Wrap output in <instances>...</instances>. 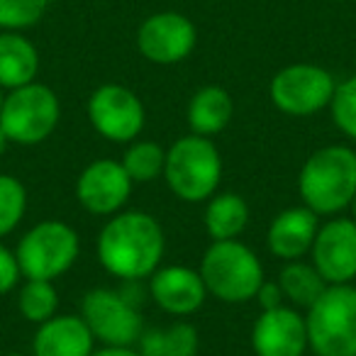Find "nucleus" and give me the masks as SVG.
<instances>
[{
  "label": "nucleus",
  "mask_w": 356,
  "mask_h": 356,
  "mask_svg": "<svg viewBox=\"0 0 356 356\" xmlns=\"http://www.w3.org/2000/svg\"><path fill=\"white\" fill-rule=\"evenodd\" d=\"M132 178L118 159H95L76 181V200L83 210L98 218H113L124 210L132 195Z\"/></svg>",
  "instance_id": "nucleus-12"
},
{
  "label": "nucleus",
  "mask_w": 356,
  "mask_h": 356,
  "mask_svg": "<svg viewBox=\"0 0 356 356\" xmlns=\"http://www.w3.org/2000/svg\"><path fill=\"white\" fill-rule=\"evenodd\" d=\"M298 193L315 215H337L356 198V152L327 144L305 159L298 173Z\"/></svg>",
  "instance_id": "nucleus-2"
},
{
  "label": "nucleus",
  "mask_w": 356,
  "mask_h": 356,
  "mask_svg": "<svg viewBox=\"0 0 356 356\" xmlns=\"http://www.w3.org/2000/svg\"><path fill=\"white\" fill-rule=\"evenodd\" d=\"M337 81L327 69L315 64L283 66L268 86V98L276 110L293 118H310L330 108Z\"/></svg>",
  "instance_id": "nucleus-9"
},
{
  "label": "nucleus",
  "mask_w": 356,
  "mask_h": 356,
  "mask_svg": "<svg viewBox=\"0 0 356 356\" xmlns=\"http://www.w3.org/2000/svg\"><path fill=\"white\" fill-rule=\"evenodd\" d=\"M147 281L149 298L173 317L195 315L208 298L203 276L191 266H159Z\"/></svg>",
  "instance_id": "nucleus-15"
},
{
  "label": "nucleus",
  "mask_w": 356,
  "mask_h": 356,
  "mask_svg": "<svg viewBox=\"0 0 356 356\" xmlns=\"http://www.w3.org/2000/svg\"><path fill=\"white\" fill-rule=\"evenodd\" d=\"M205 232L213 242L225 239H239V234L249 225V205L237 193H215L210 200H205Z\"/></svg>",
  "instance_id": "nucleus-20"
},
{
  "label": "nucleus",
  "mask_w": 356,
  "mask_h": 356,
  "mask_svg": "<svg viewBox=\"0 0 356 356\" xmlns=\"http://www.w3.org/2000/svg\"><path fill=\"white\" fill-rule=\"evenodd\" d=\"M90 356H139V351L134 346H103V349H95Z\"/></svg>",
  "instance_id": "nucleus-30"
},
{
  "label": "nucleus",
  "mask_w": 356,
  "mask_h": 356,
  "mask_svg": "<svg viewBox=\"0 0 356 356\" xmlns=\"http://www.w3.org/2000/svg\"><path fill=\"white\" fill-rule=\"evenodd\" d=\"M252 349L257 356H302L310 349L305 315L293 305L261 310L252 327Z\"/></svg>",
  "instance_id": "nucleus-14"
},
{
  "label": "nucleus",
  "mask_w": 356,
  "mask_h": 356,
  "mask_svg": "<svg viewBox=\"0 0 356 356\" xmlns=\"http://www.w3.org/2000/svg\"><path fill=\"white\" fill-rule=\"evenodd\" d=\"M198 44V30L181 13H154L139 25L137 49L147 61L159 66H171L188 59Z\"/></svg>",
  "instance_id": "nucleus-11"
},
{
  "label": "nucleus",
  "mask_w": 356,
  "mask_h": 356,
  "mask_svg": "<svg viewBox=\"0 0 356 356\" xmlns=\"http://www.w3.org/2000/svg\"><path fill=\"white\" fill-rule=\"evenodd\" d=\"M351 210H354V218H351V220H354V222H356V198L351 200Z\"/></svg>",
  "instance_id": "nucleus-32"
},
{
  "label": "nucleus",
  "mask_w": 356,
  "mask_h": 356,
  "mask_svg": "<svg viewBox=\"0 0 356 356\" xmlns=\"http://www.w3.org/2000/svg\"><path fill=\"white\" fill-rule=\"evenodd\" d=\"M40 51L22 32L0 30V88L15 90L37 81Z\"/></svg>",
  "instance_id": "nucleus-18"
},
{
  "label": "nucleus",
  "mask_w": 356,
  "mask_h": 356,
  "mask_svg": "<svg viewBox=\"0 0 356 356\" xmlns=\"http://www.w3.org/2000/svg\"><path fill=\"white\" fill-rule=\"evenodd\" d=\"M17 310L32 325L51 320L59 312V293L54 281H40V278H27L17 293Z\"/></svg>",
  "instance_id": "nucleus-23"
},
{
  "label": "nucleus",
  "mask_w": 356,
  "mask_h": 356,
  "mask_svg": "<svg viewBox=\"0 0 356 356\" xmlns=\"http://www.w3.org/2000/svg\"><path fill=\"white\" fill-rule=\"evenodd\" d=\"M200 276L208 288V296H215L227 305L254 300L261 283L266 281L261 259L239 239L210 244L200 261Z\"/></svg>",
  "instance_id": "nucleus-4"
},
{
  "label": "nucleus",
  "mask_w": 356,
  "mask_h": 356,
  "mask_svg": "<svg viewBox=\"0 0 356 356\" xmlns=\"http://www.w3.org/2000/svg\"><path fill=\"white\" fill-rule=\"evenodd\" d=\"M88 120L95 132L108 142L129 144L142 134L147 113L134 90L120 83H105L90 93Z\"/></svg>",
  "instance_id": "nucleus-10"
},
{
  "label": "nucleus",
  "mask_w": 356,
  "mask_h": 356,
  "mask_svg": "<svg viewBox=\"0 0 356 356\" xmlns=\"http://www.w3.org/2000/svg\"><path fill=\"white\" fill-rule=\"evenodd\" d=\"M163 181L184 203H205L222 181V156L210 137L186 134L166 149Z\"/></svg>",
  "instance_id": "nucleus-3"
},
{
  "label": "nucleus",
  "mask_w": 356,
  "mask_h": 356,
  "mask_svg": "<svg viewBox=\"0 0 356 356\" xmlns=\"http://www.w3.org/2000/svg\"><path fill=\"white\" fill-rule=\"evenodd\" d=\"M8 147H10V139H8V134L3 132V127H0V156L8 152Z\"/></svg>",
  "instance_id": "nucleus-31"
},
{
  "label": "nucleus",
  "mask_w": 356,
  "mask_h": 356,
  "mask_svg": "<svg viewBox=\"0 0 356 356\" xmlns=\"http://www.w3.org/2000/svg\"><path fill=\"white\" fill-rule=\"evenodd\" d=\"M49 0H0V30L25 32L44 17Z\"/></svg>",
  "instance_id": "nucleus-26"
},
{
  "label": "nucleus",
  "mask_w": 356,
  "mask_h": 356,
  "mask_svg": "<svg viewBox=\"0 0 356 356\" xmlns=\"http://www.w3.org/2000/svg\"><path fill=\"white\" fill-rule=\"evenodd\" d=\"M312 266L330 286L351 283L356 278V222L334 218L320 225L310 249Z\"/></svg>",
  "instance_id": "nucleus-13"
},
{
  "label": "nucleus",
  "mask_w": 356,
  "mask_h": 356,
  "mask_svg": "<svg viewBox=\"0 0 356 356\" xmlns=\"http://www.w3.org/2000/svg\"><path fill=\"white\" fill-rule=\"evenodd\" d=\"M317 229H320V215H315L305 205H296L271 220L266 229V247L281 261H296L310 254Z\"/></svg>",
  "instance_id": "nucleus-16"
},
{
  "label": "nucleus",
  "mask_w": 356,
  "mask_h": 356,
  "mask_svg": "<svg viewBox=\"0 0 356 356\" xmlns=\"http://www.w3.org/2000/svg\"><path fill=\"white\" fill-rule=\"evenodd\" d=\"M27 213V191L20 178L0 173V239L15 232Z\"/></svg>",
  "instance_id": "nucleus-25"
},
{
  "label": "nucleus",
  "mask_w": 356,
  "mask_h": 356,
  "mask_svg": "<svg viewBox=\"0 0 356 356\" xmlns=\"http://www.w3.org/2000/svg\"><path fill=\"white\" fill-rule=\"evenodd\" d=\"M20 264H17L15 252H10L8 247L0 244V296H6V293L15 291L20 286Z\"/></svg>",
  "instance_id": "nucleus-28"
},
{
  "label": "nucleus",
  "mask_w": 356,
  "mask_h": 356,
  "mask_svg": "<svg viewBox=\"0 0 356 356\" xmlns=\"http://www.w3.org/2000/svg\"><path fill=\"white\" fill-rule=\"evenodd\" d=\"M330 113L341 134L356 142V76L337 83L334 98L330 103Z\"/></svg>",
  "instance_id": "nucleus-27"
},
{
  "label": "nucleus",
  "mask_w": 356,
  "mask_h": 356,
  "mask_svg": "<svg viewBox=\"0 0 356 356\" xmlns=\"http://www.w3.org/2000/svg\"><path fill=\"white\" fill-rule=\"evenodd\" d=\"M59 120V95L40 81L8 90L0 108V127L8 134L10 144H20V147L42 144L47 137H51Z\"/></svg>",
  "instance_id": "nucleus-6"
},
{
  "label": "nucleus",
  "mask_w": 356,
  "mask_h": 356,
  "mask_svg": "<svg viewBox=\"0 0 356 356\" xmlns=\"http://www.w3.org/2000/svg\"><path fill=\"white\" fill-rule=\"evenodd\" d=\"M305 325L315 356H356V286H327L305 310Z\"/></svg>",
  "instance_id": "nucleus-5"
},
{
  "label": "nucleus",
  "mask_w": 356,
  "mask_h": 356,
  "mask_svg": "<svg viewBox=\"0 0 356 356\" xmlns=\"http://www.w3.org/2000/svg\"><path fill=\"white\" fill-rule=\"evenodd\" d=\"M278 286H281L286 302H291L298 310H307L327 291L330 283L320 276V271L312 264L296 259V261H286V266L281 268Z\"/></svg>",
  "instance_id": "nucleus-22"
},
{
  "label": "nucleus",
  "mask_w": 356,
  "mask_h": 356,
  "mask_svg": "<svg viewBox=\"0 0 356 356\" xmlns=\"http://www.w3.org/2000/svg\"><path fill=\"white\" fill-rule=\"evenodd\" d=\"M234 100L222 86H203L193 93L186 110V120L193 134L200 137H215L225 132L232 122Z\"/></svg>",
  "instance_id": "nucleus-19"
},
{
  "label": "nucleus",
  "mask_w": 356,
  "mask_h": 356,
  "mask_svg": "<svg viewBox=\"0 0 356 356\" xmlns=\"http://www.w3.org/2000/svg\"><path fill=\"white\" fill-rule=\"evenodd\" d=\"M98 261L120 281H144L161 266L166 234L159 220L142 210H120L98 234Z\"/></svg>",
  "instance_id": "nucleus-1"
},
{
  "label": "nucleus",
  "mask_w": 356,
  "mask_h": 356,
  "mask_svg": "<svg viewBox=\"0 0 356 356\" xmlns=\"http://www.w3.org/2000/svg\"><path fill=\"white\" fill-rule=\"evenodd\" d=\"M200 334L191 322L181 320L161 330H144L137 341L139 356H195Z\"/></svg>",
  "instance_id": "nucleus-21"
},
{
  "label": "nucleus",
  "mask_w": 356,
  "mask_h": 356,
  "mask_svg": "<svg viewBox=\"0 0 356 356\" xmlns=\"http://www.w3.org/2000/svg\"><path fill=\"white\" fill-rule=\"evenodd\" d=\"M3 356H27V354H20V351H10V354H3Z\"/></svg>",
  "instance_id": "nucleus-34"
},
{
  "label": "nucleus",
  "mask_w": 356,
  "mask_h": 356,
  "mask_svg": "<svg viewBox=\"0 0 356 356\" xmlns=\"http://www.w3.org/2000/svg\"><path fill=\"white\" fill-rule=\"evenodd\" d=\"M81 317L103 346H137L144 317L137 302L115 288H93L81 300Z\"/></svg>",
  "instance_id": "nucleus-8"
},
{
  "label": "nucleus",
  "mask_w": 356,
  "mask_h": 356,
  "mask_svg": "<svg viewBox=\"0 0 356 356\" xmlns=\"http://www.w3.org/2000/svg\"><path fill=\"white\" fill-rule=\"evenodd\" d=\"M95 337L81 315H59L37 325L32 356H90Z\"/></svg>",
  "instance_id": "nucleus-17"
},
{
  "label": "nucleus",
  "mask_w": 356,
  "mask_h": 356,
  "mask_svg": "<svg viewBox=\"0 0 356 356\" xmlns=\"http://www.w3.org/2000/svg\"><path fill=\"white\" fill-rule=\"evenodd\" d=\"M166 152L152 139H134L122 154V166L132 184H152L159 176H163Z\"/></svg>",
  "instance_id": "nucleus-24"
},
{
  "label": "nucleus",
  "mask_w": 356,
  "mask_h": 356,
  "mask_svg": "<svg viewBox=\"0 0 356 356\" xmlns=\"http://www.w3.org/2000/svg\"><path fill=\"white\" fill-rule=\"evenodd\" d=\"M81 252L79 232L61 220H42L17 242L15 257L25 278L54 281L76 264Z\"/></svg>",
  "instance_id": "nucleus-7"
},
{
  "label": "nucleus",
  "mask_w": 356,
  "mask_h": 356,
  "mask_svg": "<svg viewBox=\"0 0 356 356\" xmlns=\"http://www.w3.org/2000/svg\"><path fill=\"white\" fill-rule=\"evenodd\" d=\"M3 100H6V90L0 88V108H3Z\"/></svg>",
  "instance_id": "nucleus-33"
},
{
  "label": "nucleus",
  "mask_w": 356,
  "mask_h": 356,
  "mask_svg": "<svg viewBox=\"0 0 356 356\" xmlns=\"http://www.w3.org/2000/svg\"><path fill=\"white\" fill-rule=\"evenodd\" d=\"M254 300H259L261 310H276V307L286 305V298H283V291H281V286H278V281H264Z\"/></svg>",
  "instance_id": "nucleus-29"
}]
</instances>
